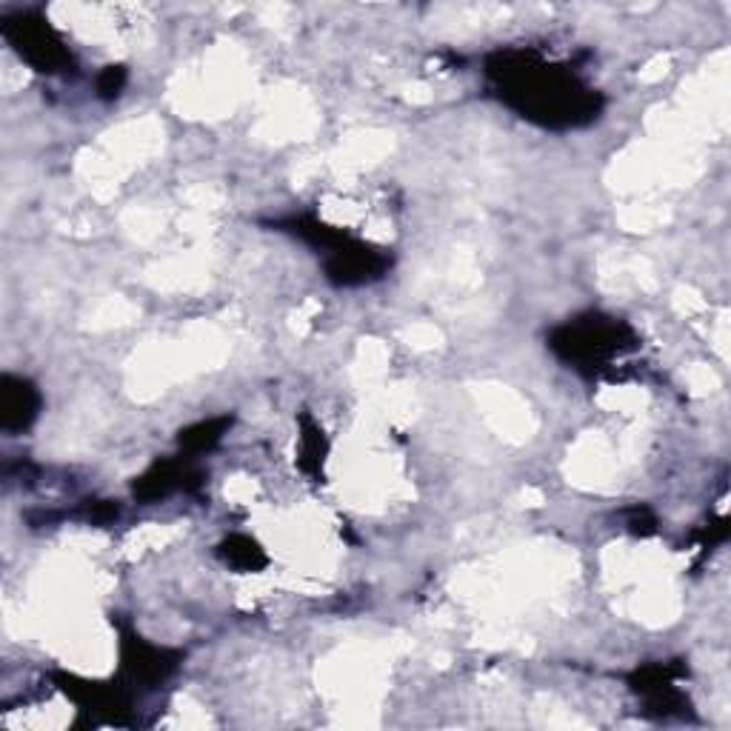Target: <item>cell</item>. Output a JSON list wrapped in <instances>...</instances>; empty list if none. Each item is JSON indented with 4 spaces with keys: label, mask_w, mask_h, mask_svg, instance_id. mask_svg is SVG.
<instances>
[{
    "label": "cell",
    "mask_w": 731,
    "mask_h": 731,
    "mask_svg": "<svg viewBox=\"0 0 731 731\" xmlns=\"http://www.w3.org/2000/svg\"><path fill=\"white\" fill-rule=\"evenodd\" d=\"M123 83H126V69H123V66H109V69H103L101 78H98V89H101L103 98H117Z\"/></svg>",
    "instance_id": "8"
},
{
    "label": "cell",
    "mask_w": 731,
    "mask_h": 731,
    "mask_svg": "<svg viewBox=\"0 0 731 731\" xmlns=\"http://www.w3.org/2000/svg\"><path fill=\"white\" fill-rule=\"evenodd\" d=\"M631 340V331L623 323L609 320H586L577 326H566L554 335L552 346L566 360L574 363H603L611 355L623 349Z\"/></svg>",
    "instance_id": "3"
},
{
    "label": "cell",
    "mask_w": 731,
    "mask_h": 731,
    "mask_svg": "<svg viewBox=\"0 0 731 731\" xmlns=\"http://www.w3.org/2000/svg\"><path fill=\"white\" fill-rule=\"evenodd\" d=\"M183 481L178 463H155L149 472L135 483V495L140 501H158V497L169 495L178 483Z\"/></svg>",
    "instance_id": "5"
},
{
    "label": "cell",
    "mask_w": 731,
    "mask_h": 731,
    "mask_svg": "<svg viewBox=\"0 0 731 731\" xmlns=\"http://www.w3.org/2000/svg\"><path fill=\"white\" fill-rule=\"evenodd\" d=\"M3 35L9 37V44L15 46L26 64H32L37 72H60L66 66L72 64V55L64 46L60 35L49 26L46 18L37 12H26V15L7 18L3 23Z\"/></svg>",
    "instance_id": "2"
},
{
    "label": "cell",
    "mask_w": 731,
    "mask_h": 731,
    "mask_svg": "<svg viewBox=\"0 0 731 731\" xmlns=\"http://www.w3.org/2000/svg\"><path fill=\"white\" fill-rule=\"evenodd\" d=\"M488 75L501 83L503 98L511 106L549 126H569V123L574 126L597 112L595 94L583 89L574 75L543 64L535 55L524 52L497 55L488 64Z\"/></svg>",
    "instance_id": "1"
},
{
    "label": "cell",
    "mask_w": 731,
    "mask_h": 731,
    "mask_svg": "<svg viewBox=\"0 0 731 731\" xmlns=\"http://www.w3.org/2000/svg\"><path fill=\"white\" fill-rule=\"evenodd\" d=\"M229 426V417H221V420H206V424H198L192 429L180 431V446L189 449V452H206L217 440L223 438V431Z\"/></svg>",
    "instance_id": "6"
},
{
    "label": "cell",
    "mask_w": 731,
    "mask_h": 731,
    "mask_svg": "<svg viewBox=\"0 0 731 731\" xmlns=\"http://www.w3.org/2000/svg\"><path fill=\"white\" fill-rule=\"evenodd\" d=\"M223 554L229 560L232 566L244 569V572H255V569L266 566V558L260 552V546L249 538H229L223 546Z\"/></svg>",
    "instance_id": "7"
},
{
    "label": "cell",
    "mask_w": 731,
    "mask_h": 731,
    "mask_svg": "<svg viewBox=\"0 0 731 731\" xmlns=\"http://www.w3.org/2000/svg\"><path fill=\"white\" fill-rule=\"evenodd\" d=\"M37 409H41V395L30 381L12 378V374L0 381V420H3V429H26L37 417Z\"/></svg>",
    "instance_id": "4"
}]
</instances>
